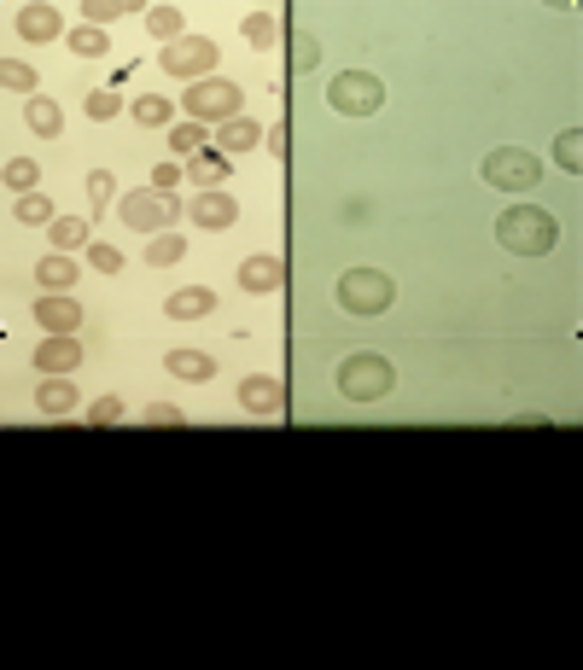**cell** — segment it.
Segmentation results:
<instances>
[{"label": "cell", "instance_id": "obj_1", "mask_svg": "<svg viewBox=\"0 0 583 670\" xmlns=\"http://www.w3.org/2000/svg\"><path fill=\"white\" fill-rule=\"evenodd\" d=\"M496 245L514 251V257H549L554 245H560V228H554L549 210H537V204H508L496 216Z\"/></svg>", "mask_w": 583, "mask_h": 670}, {"label": "cell", "instance_id": "obj_2", "mask_svg": "<svg viewBox=\"0 0 583 670\" xmlns=\"http://www.w3.org/2000/svg\"><path fill=\"white\" fill-rule=\"evenodd\" d=\"M397 303V280L385 268H344L339 274V309L344 315H385Z\"/></svg>", "mask_w": 583, "mask_h": 670}, {"label": "cell", "instance_id": "obj_3", "mask_svg": "<svg viewBox=\"0 0 583 670\" xmlns=\"http://www.w3.org/2000/svg\"><path fill=\"white\" fill-rule=\"evenodd\" d=\"M391 385H397V368L385 356H374V350H356V356L339 362V397L350 402H379Z\"/></svg>", "mask_w": 583, "mask_h": 670}, {"label": "cell", "instance_id": "obj_4", "mask_svg": "<svg viewBox=\"0 0 583 670\" xmlns=\"http://www.w3.org/2000/svg\"><path fill=\"white\" fill-rule=\"evenodd\" d=\"M479 175H484V187H496V193H531L543 181V164L531 152H519V146H496L479 164Z\"/></svg>", "mask_w": 583, "mask_h": 670}, {"label": "cell", "instance_id": "obj_5", "mask_svg": "<svg viewBox=\"0 0 583 670\" xmlns=\"http://www.w3.org/2000/svg\"><path fill=\"white\" fill-rule=\"evenodd\" d=\"M181 105H187V117H193V123H216V129H222V123H234V117H240L245 94H240V82L210 76V82H193Z\"/></svg>", "mask_w": 583, "mask_h": 670}, {"label": "cell", "instance_id": "obj_6", "mask_svg": "<svg viewBox=\"0 0 583 670\" xmlns=\"http://www.w3.org/2000/svg\"><path fill=\"white\" fill-rule=\"evenodd\" d=\"M327 100H333V111H344V117H374L379 105H385V82H379L374 70H339V76L327 82Z\"/></svg>", "mask_w": 583, "mask_h": 670}, {"label": "cell", "instance_id": "obj_7", "mask_svg": "<svg viewBox=\"0 0 583 670\" xmlns=\"http://www.w3.org/2000/svg\"><path fill=\"white\" fill-rule=\"evenodd\" d=\"M216 59H222V53H216V41H210V35H181V41L164 47V59H158V65L193 88V82H210V76H216Z\"/></svg>", "mask_w": 583, "mask_h": 670}, {"label": "cell", "instance_id": "obj_8", "mask_svg": "<svg viewBox=\"0 0 583 670\" xmlns=\"http://www.w3.org/2000/svg\"><path fill=\"white\" fill-rule=\"evenodd\" d=\"M175 210H181V204H175L170 193H158V187H135V193L117 199V216H123L135 234H164L175 222Z\"/></svg>", "mask_w": 583, "mask_h": 670}, {"label": "cell", "instance_id": "obj_9", "mask_svg": "<svg viewBox=\"0 0 583 670\" xmlns=\"http://www.w3.org/2000/svg\"><path fill=\"white\" fill-rule=\"evenodd\" d=\"M240 408L257 414V420H275L280 408H286V385H280L275 373H251V379H240Z\"/></svg>", "mask_w": 583, "mask_h": 670}, {"label": "cell", "instance_id": "obj_10", "mask_svg": "<svg viewBox=\"0 0 583 670\" xmlns=\"http://www.w3.org/2000/svg\"><path fill=\"white\" fill-rule=\"evenodd\" d=\"M35 327L41 333H76L82 327V303L70 298V292H41L35 298Z\"/></svg>", "mask_w": 583, "mask_h": 670}, {"label": "cell", "instance_id": "obj_11", "mask_svg": "<svg viewBox=\"0 0 583 670\" xmlns=\"http://www.w3.org/2000/svg\"><path fill=\"white\" fill-rule=\"evenodd\" d=\"M280 280H286V268H280L275 251H257V257H245V263H240V286L251 292V298H269V292H280Z\"/></svg>", "mask_w": 583, "mask_h": 670}, {"label": "cell", "instance_id": "obj_12", "mask_svg": "<svg viewBox=\"0 0 583 670\" xmlns=\"http://www.w3.org/2000/svg\"><path fill=\"white\" fill-rule=\"evenodd\" d=\"M187 216L199 222V228H234V216H240V199H228L222 187H210L199 199L187 204Z\"/></svg>", "mask_w": 583, "mask_h": 670}, {"label": "cell", "instance_id": "obj_13", "mask_svg": "<svg viewBox=\"0 0 583 670\" xmlns=\"http://www.w3.org/2000/svg\"><path fill=\"white\" fill-rule=\"evenodd\" d=\"M76 362H82V344H76L70 333H47L41 344H35V368L41 373H70Z\"/></svg>", "mask_w": 583, "mask_h": 670}, {"label": "cell", "instance_id": "obj_14", "mask_svg": "<svg viewBox=\"0 0 583 670\" xmlns=\"http://www.w3.org/2000/svg\"><path fill=\"white\" fill-rule=\"evenodd\" d=\"M76 274H82V268H76L70 251H47V257L35 263V286H41V292H76Z\"/></svg>", "mask_w": 583, "mask_h": 670}, {"label": "cell", "instance_id": "obj_15", "mask_svg": "<svg viewBox=\"0 0 583 670\" xmlns=\"http://www.w3.org/2000/svg\"><path fill=\"white\" fill-rule=\"evenodd\" d=\"M59 30H65V12L47 6V0H35V6L18 12V35H24V41H53Z\"/></svg>", "mask_w": 583, "mask_h": 670}, {"label": "cell", "instance_id": "obj_16", "mask_svg": "<svg viewBox=\"0 0 583 670\" xmlns=\"http://www.w3.org/2000/svg\"><path fill=\"white\" fill-rule=\"evenodd\" d=\"M210 309H216V292H210V286H181V292L164 298V315H170V321H199Z\"/></svg>", "mask_w": 583, "mask_h": 670}, {"label": "cell", "instance_id": "obj_17", "mask_svg": "<svg viewBox=\"0 0 583 670\" xmlns=\"http://www.w3.org/2000/svg\"><path fill=\"white\" fill-rule=\"evenodd\" d=\"M164 368L175 379H187V385H205V379H216V356H205V350H170Z\"/></svg>", "mask_w": 583, "mask_h": 670}, {"label": "cell", "instance_id": "obj_18", "mask_svg": "<svg viewBox=\"0 0 583 670\" xmlns=\"http://www.w3.org/2000/svg\"><path fill=\"white\" fill-rule=\"evenodd\" d=\"M35 408H41V414H59V420H65L70 408H76V385H65V373H59V379L47 373V385H35Z\"/></svg>", "mask_w": 583, "mask_h": 670}, {"label": "cell", "instance_id": "obj_19", "mask_svg": "<svg viewBox=\"0 0 583 670\" xmlns=\"http://www.w3.org/2000/svg\"><path fill=\"white\" fill-rule=\"evenodd\" d=\"M24 117H30V129L41 134V140L65 134V111H59V100H47V94H35V100L24 105Z\"/></svg>", "mask_w": 583, "mask_h": 670}, {"label": "cell", "instance_id": "obj_20", "mask_svg": "<svg viewBox=\"0 0 583 670\" xmlns=\"http://www.w3.org/2000/svg\"><path fill=\"white\" fill-rule=\"evenodd\" d=\"M129 117H135L140 129H170V117H175V105L164 100V94H140L135 105H129Z\"/></svg>", "mask_w": 583, "mask_h": 670}, {"label": "cell", "instance_id": "obj_21", "mask_svg": "<svg viewBox=\"0 0 583 670\" xmlns=\"http://www.w3.org/2000/svg\"><path fill=\"white\" fill-rule=\"evenodd\" d=\"M257 140H263V129H257L251 117H234V123H222V129H216V146H222V152H251Z\"/></svg>", "mask_w": 583, "mask_h": 670}, {"label": "cell", "instance_id": "obj_22", "mask_svg": "<svg viewBox=\"0 0 583 670\" xmlns=\"http://www.w3.org/2000/svg\"><path fill=\"white\" fill-rule=\"evenodd\" d=\"M76 12H82V18H88L94 30H111V24H117L123 12H146V6H129V0H82Z\"/></svg>", "mask_w": 583, "mask_h": 670}, {"label": "cell", "instance_id": "obj_23", "mask_svg": "<svg viewBox=\"0 0 583 670\" xmlns=\"http://www.w3.org/2000/svg\"><path fill=\"white\" fill-rule=\"evenodd\" d=\"M181 24L187 18H181V6H170V0L164 6H146V30L158 35V41H181Z\"/></svg>", "mask_w": 583, "mask_h": 670}, {"label": "cell", "instance_id": "obj_24", "mask_svg": "<svg viewBox=\"0 0 583 670\" xmlns=\"http://www.w3.org/2000/svg\"><path fill=\"white\" fill-rule=\"evenodd\" d=\"M12 216L24 222V228H53L59 216H53V199H41V193H24V199L12 204Z\"/></svg>", "mask_w": 583, "mask_h": 670}, {"label": "cell", "instance_id": "obj_25", "mask_svg": "<svg viewBox=\"0 0 583 670\" xmlns=\"http://www.w3.org/2000/svg\"><path fill=\"white\" fill-rule=\"evenodd\" d=\"M181 257H187V239L181 234H170V228L152 234V245H146V263L152 268H170V263H181Z\"/></svg>", "mask_w": 583, "mask_h": 670}, {"label": "cell", "instance_id": "obj_26", "mask_svg": "<svg viewBox=\"0 0 583 670\" xmlns=\"http://www.w3.org/2000/svg\"><path fill=\"white\" fill-rule=\"evenodd\" d=\"M245 41H251L257 53H269V47L280 41V18L275 12H251V18H245Z\"/></svg>", "mask_w": 583, "mask_h": 670}, {"label": "cell", "instance_id": "obj_27", "mask_svg": "<svg viewBox=\"0 0 583 670\" xmlns=\"http://www.w3.org/2000/svg\"><path fill=\"white\" fill-rule=\"evenodd\" d=\"M94 228H88V216H59V222H53V245H59V251H70V245H94Z\"/></svg>", "mask_w": 583, "mask_h": 670}, {"label": "cell", "instance_id": "obj_28", "mask_svg": "<svg viewBox=\"0 0 583 670\" xmlns=\"http://www.w3.org/2000/svg\"><path fill=\"white\" fill-rule=\"evenodd\" d=\"M187 175H193V187H199V193H210V187H222V181H228V158H193Z\"/></svg>", "mask_w": 583, "mask_h": 670}, {"label": "cell", "instance_id": "obj_29", "mask_svg": "<svg viewBox=\"0 0 583 670\" xmlns=\"http://www.w3.org/2000/svg\"><path fill=\"white\" fill-rule=\"evenodd\" d=\"M170 152L199 158V152H205V123H170Z\"/></svg>", "mask_w": 583, "mask_h": 670}, {"label": "cell", "instance_id": "obj_30", "mask_svg": "<svg viewBox=\"0 0 583 670\" xmlns=\"http://www.w3.org/2000/svg\"><path fill=\"white\" fill-rule=\"evenodd\" d=\"M35 175H41V169H35V158H12L0 181H6V193H18V199H24V193H35Z\"/></svg>", "mask_w": 583, "mask_h": 670}, {"label": "cell", "instance_id": "obj_31", "mask_svg": "<svg viewBox=\"0 0 583 670\" xmlns=\"http://www.w3.org/2000/svg\"><path fill=\"white\" fill-rule=\"evenodd\" d=\"M286 53H292V70H298V76H304V70H315V59H321V47H315V35H309V30H292Z\"/></svg>", "mask_w": 583, "mask_h": 670}, {"label": "cell", "instance_id": "obj_32", "mask_svg": "<svg viewBox=\"0 0 583 670\" xmlns=\"http://www.w3.org/2000/svg\"><path fill=\"white\" fill-rule=\"evenodd\" d=\"M554 164H560V169H572V175L583 169V129H566L560 140H554Z\"/></svg>", "mask_w": 583, "mask_h": 670}, {"label": "cell", "instance_id": "obj_33", "mask_svg": "<svg viewBox=\"0 0 583 670\" xmlns=\"http://www.w3.org/2000/svg\"><path fill=\"white\" fill-rule=\"evenodd\" d=\"M65 41H70V53H82V59H100L105 53V30H94V24H76Z\"/></svg>", "mask_w": 583, "mask_h": 670}, {"label": "cell", "instance_id": "obj_34", "mask_svg": "<svg viewBox=\"0 0 583 670\" xmlns=\"http://www.w3.org/2000/svg\"><path fill=\"white\" fill-rule=\"evenodd\" d=\"M88 268H94V274H117V268H123V251L105 245V239H94V245H88Z\"/></svg>", "mask_w": 583, "mask_h": 670}, {"label": "cell", "instance_id": "obj_35", "mask_svg": "<svg viewBox=\"0 0 583 670\" xmlns=\"http://www.w3.org/2000/svg\"><path fill=\"white\" fill-rule=\"evenodd\" d=\"M82 111H88V117H94V123H105V117H117V111H123V100H117V94H111V88H94V94H88V100H82Z\"/></svg>", "mask_w": 583, "mask_h": 670}, {"label": "cell", "instance_id": "obj_36", "mask_svg": "<svg viewBox=\"0 0 583 670\" xmlns=\"http://www.w3.org/2000/svg\"><path fill=\"white\" fill-rule=\"evenodd\" d=\"M0 82H6V94H30V100H35V70L30 65H12V59H6Z\"/></svg>", "mask_w": 583, "mask_h": 670}, {"label": "cell", "instance_id": "obj_37", "mask_svg": "<svg viewBox=\"0 0 583 670\" xmlns=\"http://www.w3.org/2000/svg\"><path fill=\"white\" fill-rule=\"evenodd\" d=\"M88 199H94V210H105V204L117 199V175H111V169H94V175H88Z\"/></svg>", "mask_w": 583, "mask_h": 670}, {"label": "cell", "instance_id": "obj_38", "mask_svg": "<svg viewBox=\"0 0 583 670\" xmlns=\"http://www.w3.org/2000/svg\"><path fill=\"white\" fill-rule=\"evenodd\" d=\"M140 420H146V426H187V414H181L175 402H146Z\"/></svg>", "mask_w": 583, "mask_h": 670}, {"label": "cell", "instance_id": "obj_39", "mask_svg": "<svg viewBox=\"0 0 583 670\" xmlns=\"http://www.w3.org/2000/svg\"><path fill=\"white\" fill-rule=\"evenodd\" d=\"M117 420H123V402H117V397L88 402V426H117Z\"/></svg>", "mask_w": 583, "mask_h": 670}, {"label": "cell", "instance_id": "obj_40", "mask_svg": "<svg viewBox=\"0 0 583 670\" xmlns=\"http://www.w3.org/2000/svg\"><path fill=\"white\" fill-rule=\"evenodd\" d=\"M175 181H181V164H158V175H152V187H158V193H170Z\"/></svg>", "mask_w": 583, "mask_h": 670}, {"label": "cell", "instance_id": "obj_41", "mask_svg": "<svg viewBox=\"0 0 583 670\" xmlns=\"http://www.w3.org/2000/svg\"><path fill=\"white\" fill-rule=\"evenodd\" d=\"M263 140H269V152H275V158H286V146H292V140H286V129H269Z\"/></svg>", "mask_w": 583, "mask_h": 670}]
</instances>
